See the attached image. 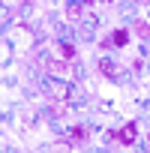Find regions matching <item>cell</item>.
Wrapping results in <instances>:
<instances>
[{"label":"cell","instance_id":"4","mask_svg":"<svg viewBox=\"0 0 150 153\" xmlns=\"http://www.w3.org/2000/svg\"><path fill=\"white\" fill-rule=\"evenodd\" d=\"M81 6H84V0H75V3H69V6H66V15H69V18H78V15H81Z\"/></svg>","mask_w":150,"mask_h":153},{"label":"cell","instance_id":"6","mask_svg":"<svg viewBox=\"0 0 150 153\" xmlns=\"http://www.w3.org/2000/svg\"><path fill=\"white\" fill-rule=\"evenodd\" d=\"M135 30H138V36H150V27L144 21H135Z\"/></svg>","mask_w":150,"mask_h":153},{"label":"cell","instance_id":"7","mask_svg":"<svg viewBox=\"0 0 150 153\" xmlns=\"http://www.w3.org/2000/svg\"><path fill=\"white\" fill-rule=\"evenodd\" d=\"M72 138H75V141H84V138H87V129H84V126H78V129L72 132Z\"/></svg>","mask_w":150,"mask_h":153},{"label":"cell","instance_id":"1","mask_svg":"<svg viewBox=\"0 0 150 153\" xmlns=\"http://www.w3.org/2000/svg\"><path fill=\"white\" fill-rule=\"evenodd\" d=\"M114 138H117L120 144H132V141L138 138V123H126V126H123V129H120Z\"/></svg>","mask_w":150,"mask_h":153},{"label":"cell","instance_id":"2","mask_svg":"<svg viewBox=\"0 0 150 153\" xmlns=\"http://www.w3.org/2000/svg\"><path fill=\"white\" fill-rule=\"evenodd\" d=\"M99 72L105 75V78H114V75H117V66H114V60H111V57H102V60H99Z\"/></svg>","mask_w":150,"mask_h":153},{"label":"cell","instance_id":"3","mask_svg":"<svg viewBox=\"0 0 150 153\" xmlns=\"http://www.w3.org/2000/svg\"><path fill=\"white\" fill-rule=\"evenodd\" d=\"M126 42H129V33H126V30H114V33H111V39H108L105 45H120V48H123Z\"/></svg>","mask_w":150,"mask_h":153},{"label":"cell","instance_id":"5","mask_svg":"<svg viewBox=\"0 0 150 153\" xmlns=\"http://www.w3.org/2000/svg\"><path fill=\"white\" fill-rule=\"evenodd\" d=\"M60 57H63V60H72V57H75V45L63 42V45H60Z\"/></svg>","mask_w":150,"mask_h":153}]
</instances>
